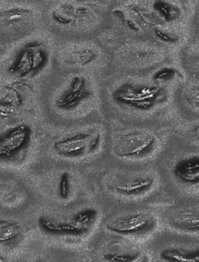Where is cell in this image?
Here are the masks:
<instances>
[{"instance_id": "6da1fadb", "label": "cell", "mask_w": 199, "mask_h": 262, "mask_svg": "<svg viewBox=\"0 0 199 262\" xmlns=\"http://www.w3.org/2000/svg\"><path fill=\"white\" fill-rule=\"evenodd\" d=\"M99 220V212L95 208H84L73 213L69 219H58L41 215L38 228L45 234L53 236L79 237L88 234Z\"/></svg>"}, {"instance_id": "7a4b0ae2", "label": "cell", "mask_w": 199, "mask_h": 262, "mask_svg": "<svg viewBox=\"0 0 199 262\" xmlns=\"http://www.w3.org/2000/svg\"><path fill=\"white\" fill-rule=\"evenodd\" d=\"M165 95V91L158 85L124 82L113 92L112 97L121 106L138 112H149L163 102Z\"/></svg>"}, {"instance_id": "3957f363", "label": "cell", "mask_w": 199, "mask_h": 262, "mask_svg": "<svg viewBox=\"0 0 199 262\" xmlns=\"http://www.w3.org/2000/svg\"><path fill=\"white\" fill-rule=\"evenodd\" d=\"M102 144L103 136L99 132L81 131L59 138L52 149L61 158L77 160L97 153Z\"/></svg>"}, {"instance_id": "277c9868", "label": "cell", "mask_w": 199, "mask_h": 262, "mask_svg": "<svg viewBox=\"0 0 199 262\" xmlns=\"http://www.w3.org/2000/svg\"><path fill=\"white\" fill-rule=\"evenodd\" d=\"M157 146L155 135L145 129L125 132L116 137L114 153L126 160H142L151 155Z\"/></svg>"}, {"instance_id": "5b68a950", "label": "cell", "mask_w": 199, "mask_h": 262, "mask_svg": "<svg viewBox=\"0 0 199 262\" xmlns=\"http://www.w3.org/2000/svg\"><path fill=\"white\" fill-rule=\"evenodd\" d=\"M157 227V219L148 212H132L116 215L108 221L106 229L121 236H144Z\"/></svg>"}, {"instance_id": "8992f818", "label": "cell", "mask_w": 199, "mask_h": 262, "mask_svg": "<svg viewBox=\"0 0 199 262\" xmlns=\"http://www.w3.org/2000/svg\"><path fill=\"white\" fill-rule=\"evenodd\" d=\"M166 224L178 232L199 234V198L185 199L166 212Z\"/></svg>"}, {"instance_id": "52a82bcc", "label": "cell", "mask_w": 199, "mask_h": 262, "mask_svg": "<svg viewBox=\"0 0 199 262\" xmlns=\"http://www.w3.org/2000/svg\"><path fill=\"white\" fill-rule=\"evenodd\" d=\"M49 61L46 46L39 42L28 44L22 50L11 67V72L18 77L35 76L41 72Z\"/></svg>"}, {"instance_id": "ba28073f", "label": "cell", "mask_w": 199, "mask_h": 262, "mask_svg": "<svg viewBox=\"0 0 199 262\" xmlns=\"http://www.w3.org/2000/svg\"><path fill=\"white\" fill-rule=\"evenodd\" d=\"M32 138L29 125L19 124L0 134V161L13 159L28 147Z\"/></svg>"}, {"instance_id": "9c48e42d", "label": "cell", "mask_w": 199, "mask_h": 262, "mask_svg": "<svg viewBox=\"0 0 199 262\" xmlns=\"http://www.w3.org/2000/svg\"><path fill=\"white\" fill-rule=\"evenodd\" d=\"M91 97L92 91L87 79L83 76H75L56 98L55 105L62 112H74Z\"/></svg>"}, {"instance_id": "30bf717a", "label": "cell", "mask_w": 199, "mask_h": 262, "mask_svg": "<svg viewBox=\"0 0 199 262\" xmlns=\"http://www.w3.org/2000/svg\"><path fill=\"white\" fill-rule=\"evenodd\" d=\"M155 185V178L149 173H135L110 183V190L117 196L136 198L149 193Z\"/></svg>"}, {"instance_id": "8fae6325", "label": "cell", "mask_w": 199, "mask_h": 262, "mask_svg": "<svg viewBox=\"0 0 199 262\" xmlns=\"http://www.w3.org/2000/svg\"><path fill=\"white\" fill-rule=\"evenodd\" d=\"M171 173L180 185L199 187V152L180 158L173 165Z\"/></svg>"}, {"instance_id": "7c38bea8", "label": "cell", "mask_w": 199, "mask_h": 262, "mask_svg": "<svg viewBox=\"0 0 199 262\" xmlns=\"http://www.w3.org/2000/svg\"><path fill=\"white\" fill-rule=\"evenodd\" d=\"M158 255L162 262H199V242L166 246Z\"/></svg>"}, {"instance_id": "4fadbf2b", "label": "cell", "mask_w": 199, "mask_h": 262, "mask_svg": "<svg viewBox=\"0 0 199 262\" xmlns=\"http://www.w3.org/2000/svg\"><path fill=\"white\" fill-rule=\"evenodd\" d=\"M104 262H149V256L137 247L112 246L102 254Z\"/></svg>"}, {"instance_id": "5bb4252c", "label": "cell", "mask_w": 199, "mask_h": 262, "mask_svg": "<svg viewBox=\"0 0 199 262\" xmlns=\"http://www.w3.org/2000/svg\"><path fill=\"white\" fill-rule=\"evenodd\" d=\"M36 262H89V260L78 250L60 247L47 250Z\"/></svg>"}, {"instance_id": "9a60e30c", "label": "cell", "mask_w": 199, "mask_h": 262, "mask_svg": "<svg viewBox=\"0 0 199 262\" xmlns=\"http://www.w3.org/2000/svg\"><path fill=\"white\" fill-rule=\"evenodd\" d=\"M89 14V9L81 6L77 8H72V7H63L56 9L52 13V19L55 23L62 25V26H69L74 24L77 20L80 18H84Z\"/></svg>"}, {"instance_id": "2e32d148", "label": "cell", "mask_w": 199, "mask_h": 262, "mask_svg": "<svg viewBox=\"0 0 199 262\" xmlns=\"http://www.w3.org/2000/svg\"><path fill=\"white\" fill-rule=\"evenodd\" d=\"M153 9L166 23L174 22L181 17V9L166 0H155L153 2Z\"/></svg>"}, {"instance_id": "e0dca14e", "label": "cell", "mask_w": 199, "mask_h": 262, "mask_svg": "<svg viewBox=\"0 0 199 262\" xmlns=\"http://www.w3.org/2000/svg\"><path fill=\"white\" fill-rule=\"evenodd\" d=\"M22 233L20 225L11 220H0V244H8Z\"/></svg>"}, {"instance_id": "ac0fdd59", "label": "cell", "mask_w": 199, "mask_h": 262, "mask_svg": "<svg viewBox=\"0 0 199 262\" xmlns=\"http://www.w3.org/2000/svg\"><path fill=\"white\" fill-rule=\"evenodd\" d=\"M72 192V180L71 176L68 172H64L60 175L59 181H58V186H57V193L58 196L65 201L67 200Z\"/></svg>"}, {"instance_id": "d6986e66", "label": "cell", "mask_w": 199, "mask_h": 262, "mask_svg": "<svg viewBox=\"0 0 199 262\" xmlns=\"http://www.w3.org/2000/svg\"><path fill=\"white\" fill-rule=\"evenodd\" d=\"M183 99L188 107L199 112V84H194L186 89Z\"/></svg>"}, {"instance_id": "ffe728a7", "label": "cell", "mask_w": 199, "mask_h": 262, "mask_svg": "<svg viewBox=\"0 0 199 262\" xmlns=\"http://www.w3.org/2000/svg\"><path fill=\"white\" fill-rule=\"evenodd\" d=\"M97 57L96 52L93 49L90 48H85V49L76 51V53L73 54L72 61L78 65H87L93 62Z\"/></svg>"}, {"instance_id": "44dd1931", "label": "cell", "mask_w": 199, "mask_h": 262, "mask_svg": "<svg viewBox=\"0 0 199 262\" xmlns=\"http://www.w3.org/2000/svg\"><path fill=\"white\" fill-rule=\"evenodd\" d=\"M177 74H178V72L175 69L166 67V68L160 69L157 72H155L153 74L152 78H153V81H155V82H169V81L173 80Z\"/></svg>"}, {"instance_id": "7402d4cb", "label": "cell", "mask_w": 199, "mask_h": 262, "mask_svg": "<svg viewBox=\"0 0 199 262\" xmlns=\"http://www.w3.org/2000/svg\"><path fill=\"white\" fill-rule=\"evenodd\" d=\"M154 34L155 36L157 37V39H160L161 41L163 42H166V43H169V44H173L175 42L178 41V37L173 35L172 33L167 32L165 30H162V29H155L154 30Z\"/></svg>"}, {"instance_id": "603a6c76", "label": "cell", "mask_w": 199, "mask_h": 262, "mask_svg": "<svg viewBox=\"0 0 199 262\" xmlns=\"http://www.w3.org/2000/svg\"><path fill=\"white\" fill-rule=\"evenodd\" d=\"M189 134H190L191 138H192L194 141H196V142H198L199 143V124L193 125V126L190 128V130H189Z\"/></svg>"}]
</instances>
